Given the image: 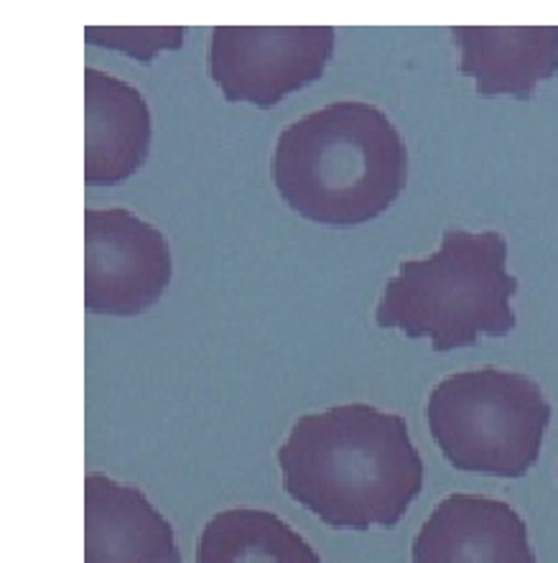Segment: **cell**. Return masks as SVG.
<instances>
[{"label": "cell", "mask_w": 558, "mask_h": 563, "mask_svg": "<svg viewBox=\"0 0 558 563\" xmlns=\"http://www.w3.org/2000/svg\"><path fill=\"white\" fill-rule=\"evenodd\" d=\"M278 466L286 493L337 530L398 526L426 477L406 418L370 404L298 418Z\"/></svg>", "instance_id": "6da1fadb"}, {"label": "cell", "mask_w": 558, "mask_h": 563, "mask_svg": "<svg viewBox=\"0 0 558 563\" xmlns=\"http://www.w3.org/2000/svg\"><path fill=\"white\" fill-rule=\"evenodd\" d=\"M271 172L283 202L304 220L354 228L406 189L408 151L383 110L344 100L283 128Z\"/></svg>", "instance_id": "7a4b0ae2"}, {"label": "cell", "mask_w": 558, "mask_h": 563, "mask_svg": "<svg viewBox=\"0 0 558 563\" xmlns=\"http://www.w3.org/2000/svg\"><path fill=\"white\" fill-rule=\"evenodd\" d=\"M507 243L500 232L447 230L439 251L403 261L387 278L375 321L411 340L428 336L434 352L472 347L480 336H507L515 329L511 299L517 278L505 268Z\"/></svg>", "instance_id": "3957f363"}, {"label": "cell", "mask_w": 558, "mask_h": 563, "mask_svg": "<svg viewBox=\"0 0 558 563\" xmlns=\"http://www.w3.org/2000/svg\"><path fill=\"white\" fill-rule=\"evenodd\" d=\"M426 421L455 470L517 479L538 462L551 406L528 375L482 367L436 385Z\"/></svg>", "instance_id": "277c9868"}, {"label": "cell", "mask_w": 558, "mask_h": 563, "mask_svg": "<svg viewBox=\"0 0 558 563\" xmlns=\"http://www.w3.org/2000/svg\"><path fill=\"white\" fill-rule=\"evenodd\" d=\"M172 247L128 209L85 212V307L100 317H139L172 284Z\"/></svg>", "instance_id": "5b68a950"}, {"label": "cell", "mask_w": 558, "mask_h": 563, "mask_svg": "<svg viewBox=\"0 0 558 563\" xmlns=\"http://www.w3.org/2000/svg\"><path fill=\"white\" fill-rule=\"evenodd\" d=\"M335 29H240L212 31L209 75L225 100L273 108L325 75L335 54Z\"/></svg>", "instance_id": "8992f818"}, {"label": "cell", "mask_w": 558, "mask_h": 563, "mask_svg": "<svg viewBox=\"0 0 558 563\" xmlns=\"http://www.w3.org/2000/svg\"><path fill=\"white\" fill-rule=\"evenodd\" d=\"M414 563H536L528 526L511 505L449 495L428 515L411 549Z\"/></svg>", "instance_id": "52a82bcc"}, {"label": "cell", "mask_w": 558, "mask_h": 563, "mask_svg": "<svg viewBox=\"0 0 558 563\" xmlns=\"http://www.w3.org/2000/svg\"><path fill=\"white\" fill-rule=\"evenodd\" d=\"M85 563H182L174 528L139 487L85 479Z\"/></svg>", "instance_id": "ba28073f"}, {"label": "cell", "mask_w": 558, "mask_h": 563, "mask_svg": "<svg viewBox=\"0 0 558 563\" xmlns=\"http://www.w3.org/2000/svg\"><path fill=\"white\" fill-rule=\"evenodd\" d=\"M85 179L90 187H116L141 172L151 151L149 102L108 71L85 69Z\"/></svg>", "instance_id": "9c48e42d"}, {"label": "cell", "mask_w": 558, "mask_h": 563, "mask_svg": "<svg viewBox=\"0 0 558 563\" xmlns=\"http://www.w3.org/2000/svg\"><path fill=\"white\" fill-rule=\"evenodd\" d=\"M459 71L477 79L482 98L513 95L528 100L538 82L558 71V26L536 29H451Z\"/></svg>", "instance_id": "30bf717a"}, {"label": "cell", "mask_w": 558, "mask_h": 563, "mask_svg": "<svg viewBox=\"0 0 558 563\" xmlns=\"http://www.w3.org/2000/svg\"><path fill=\"white\" fill-rule=\"evenodd\" d=\"M197 563H321L306 538L276 512L232 508L217 512L197 538Z\"/></svg>", "instance_id": "8fae6325"}, {"label": "cell", "mask_w": 558, "mask_h": 563, "mask_svg": "<svg viewBox=\"0 0 558 563\" xmlns=\"http://www.w3.org/2000/svg\"><path fill=\"white\" fill-rule=\"evenodd\" d=\"M184 29H97L85 31L87 44L123 52L139 62H151L158 52L182 49Z\"/></svg>", "instance_id": "7c38bea8"}]
</instances>
